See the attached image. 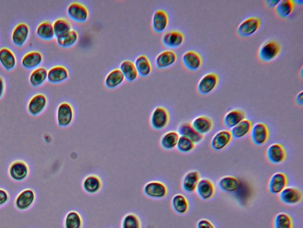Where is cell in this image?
Listing matches in <instances>:
<instances>
[{"label": "cell", "instance_id": "obj_33", "mask_svg": "<svg viewBox=\"0 0 303 228\" xmlns=\"http://www.w3.org/2000/svg\"><path fill=\"white\" fill-rule=\"evenodd\" d=\"M46 97L43 94H38L35 96L29 103V111L32 115H36L43 110L46 105Z\"/></svg>", "mask_w": 303, "mask_h": 228}, {"label": "cell", "instance_id": "obj_37", "mask_svg": "<svg viewBox=\"0 0 303 228\" xmlns=\"http://www.w3.org/2000/svg\"><path fill=\"white\" fill-rule=\"evenodd\" d=\"M274 228H294V222L291 216L286 213H279L273 222Z\"/></svg>", "mask_w": 303, "mask_h": 228}, {"label": "cell", "instance_id": "obj_45", "mask_svg": "<svg viewBox=\"0 0 303 228\" xmlns=\"http://www.w3.org/2000/svg\"><path fill=\"white\" fill-rule=\"evenodd\" d=\"M195 144L189 138L184 136H180L177 145V149L181 153H187L195 149Z\"/></svg>", "mask_w": 303, "mask_h": 228}, {"label": "cell", "instance_id": "obj_24", "mask_svg": "<svg viewBox=\"0 0 303 228\" xmlns=\"http://www.w3.org/2000/svg\"><path fill=\"white\" fill-rule=\"evenodd\" d=\"M218 186L222 191L233 192L238 189L240 182L237 178L233 176H225L219 180Z\"/></svg>", "mask_w": 303, "mask_h": 228}, {"label": "cell", "instance_id": "obj_46", "mask_svg": "<svg viewBox=\"0 0 303 228\" xmlns=\"http://www.w3.org/2000/svg\"><path fill=\"white\" fill-rule=\"evenodd\" d=\"M196 228H216L212 222L207 219H201L197 222Z\"/></svg>", "mask_w": 303, "mask_h": 228}, {"label": "cell", "instance_id": "obj_28", "mask_svg": "<svg viewBox=\"0 0 303 228\" xmlns=\"http://www.w3.org/2000/svg\"><path fill=\"white\" fill-rule=\"evenodd\" d=\"M295 8V2L292 0H281L275 8V12L280 18H287L293 12Z\"/></svg>", "mask_w": 303, "mask_h": 228}, {"label": "cell", "instance_id": "obj_39", "mask_svg": "<svg viewBox=\"0 0 303 228\" xmlns=\"http://www.w3.org/2000/svg\"><path fill=\"white\" fill-rule=\"evenodd\" d=\"M0 62L6 69L11 70L16 65V58L11 50L3 48L0 49Z\"/></svg>", "mask_w": 303, "mask_h": 228}, {"label": "cell", "instance_id": "obj_7", "mask_svg": "<svg viewBox=\"0 0 303 228\" xmlns=\"http://www.w3.org/2000/svg\"><path fill=\"white\" fill-rule=\"evenodd\" d=\"M267 159L273 164H280L286 161L287 153L283 145L274 143L270 145L266 150Z\"/></svg>", "mask_w": 303, "mask_h": 228}, {"label": "cell", "instance_id": "obj_19", "mask_svg": "<svg viewBox=\"0 0 303 228\" xmlns=\"http://www.w3.org/2000/svg\"><path fill=\"white\" fill-rule=\"evenodd\" d=\"M184 35L178 31L166 32L162 37V43L169 48H175L180 46L184 42Z\"/></svg>", "mask_w": 303, "mask_h": 228}, {"label": "cell", "instance_id": "obj_23", "mask_svg": "<svg viewBox=\"0 0 303 228\" xmlns=\"http://www.w3.org/2000/svg\"><path fill=\"white\" fill-rule=\"evenodd\" d=\"M171 206L174 211L181 215L186 214L189 207L188 199L181 194L174 195L171 200Z\"/></svg>", "mask_w": 303, "mask_h": 228}, {"label": "cell", "instance_id": "obj_32", "mask_svg": "<svg viewBox=\"0 0 303 228\" xmlns=\"http://www.w3.org/2000/svg\"><path fill=\"white\" fill-rule=\"evenodd\" d=\"M124 76L120 69H115L111 71L106 76L105 85L110 89L115 88L122 84Z\"/></svg>", "mask_w": 303, "mask_h": 228}, {"label": "cell", "instance_id": "obj_11", "mask_svg": "<svg viewBox=\"0 0 303 228\" xmlns=\"http://www.w3.org/2000/svg\"><path fill=\"white\" fill-rule=\"evenodd\" d=\"M282 203L286 205H297L302 200V192L295 187H286L279 194Z\"/></svg>", "mask_w": 303, "mask_h": 228}, {"label": "cell", "instance_id": "obj_35", "mask_svg": "<svg viewBox=\"0 0 303 228\" xmlns=\"http://www.w3.org/2000/svg\"><path fill=\"white\" fill-rule=\"evenodd\" d=\"M65 228H82L83 220L80 213L76 211H70L65 216Z\"/></svg>", "mask_w": 303, "mask_h": 228}, {"label": "cell", "instance_id": "obj_44", "mask_svg": "<svg viewBox=\"0 0 303 228\" xmlns=\"http://www.w3.org/2000/svg\"><path fill=\"white\" fill-rule=\"evenodd\" d=\"M47 78V72L44 68H38L31 74L30 81L34 87H38L45 81Z\"/></svg>", "mask_w": 303, "mask_h": 228}, {"label": "cell", "instance_id": "obj_40", "mask_svg": "<svg viewBox=\"0 0 303 228\" xmlns=\"http://www.w3.org/2000/svg\"><path fill=\"white\" fill-rule=\"evenodd\" d=\"M53 30L56 37L62 36L72 30V26L67 20L58 19L53 24Z\"/></svg>", "mask_w": 303, "mask_h": 228}, {"label": "cell", "instance_id": "obj_15", "mask_svg": "<svg viewBox=\"0 0 303 228\" xmlns=\"http://www.w3.org/2000/svg\"><path fill=\"white\" fill-rule=\"evenodd\" d=\"M102 187V180L97 175H89L83 180L82 188L84 189V191L88 194H97L101 191Z\"/></svg>", "mask_w": 303, "mask_h": 228}, {"label": "cell", "instance_id": "obj_50", "mask_svg": "<svg viewBox=\"0 0 303 228\" xmlns=\"http://www.w3.org/2000/svg\"><path fill=\"white\" fill-rule=\"evenodd\" d=\"M4 81L1 78H0V97L2 96L3 91H4Z\"/></svg>", "mask_w": 303, "mask_h": 228}, {"label": "cell", "instance_id": "obj_42", "mask_svg": "<svg viewBox=\"0 0 303 228\" xmlns=\"http://www.w3.org/2000/svg\"><path fill=\"white\" fill-rule=\"evenodd\" d=\"M78 39V34L75 30H71L67 34L57 38V42L62 47H69L75 44Z\"/></svg>", "mask_w": 303, "mask_h": 228}, {"label": "cell", "instance_id": "obj_17", "mask_svg": "<svg viewBox=\"0 0 303 228\" xmlns=\"http://www.w3.org/2000/svg\"><path fill=\"white\" fill-rule=\"evenodd\" d=\"M179 135L191 140L195 144L200 143L204 140V136L198 133L189 122L181 123L178 128Z\"/></svg>", "mask_w": 303, "mask_h": 228}, {"label": "cell", "instance_id": "obj_47", "mask_svg": "<svg viewBox=\"0 0 303 228\" xmlns=\"http://www.w3.org/2000/svg\"><path fill=\"white\" fill-rule=\"evenodd\" d=\"M8 198L7 192L3 190V189H0V206L6 203V201L8 200Z\"/></svg>", "mask_w": 303, "mask_h": 228}, {"label": "cell", "instance_id": "obj_12", "mask_svg": "<svg viewBox=\"0 0 303 228\" xmlns=\"http://www.w3.org/2000/svg\"><path fill=\"white\" fill-rule=\"evenodd\" d=\"M195 191L201 200H209L215 195V186L210 180L201 179L198 183Z\"/></svg>", "mask_w": 303, "mask_h": 228}, {"label": "cell", "instance_id": "obj_1", "mask_svg": "<svg viewBox=\"0 0 303 228\" xmlns=\"http://www.w3.org/2000/svg\"><path fill=\"white\" fill-rule=\"evenodd\" d=\"M281 47L277 41L268 40L263 43L258 50V56L264 63H269L280 55Z\"/></svg>", "mask_w": 303, "mask_h": 228}, {"label": "cell", "instance_id": "obj_8", "mask_svg": "<svg viewBox=\"0 0 303 228\" xmlns=\"http://www.w3.org/2000/svg\"><path fill=\"white\" fill-rule=\"evenodd\" d=\"M74 116V109L69 103L63 102L59 105L57 111V121L59 126H70L73 122Z\"/></svg>", "mask_w": 303, "mask_h": 228}, {"label": "cell", "instance_id": "obj_38", "mask_svg": "<svg viewBox=\"0 0 303 228\" xmlns=\"http://www.w3.org/2000/svg\"><path fill=\"white\" fill-rule=\"evenodd\" d=\"M42 61V55L38 52H31L25 55L22 64L27 69H33L37 67Z\"/></svg>", "mask_w": 303, "mask_h": 228}, {"label": "cell", "instance_id": "obj_2", "mask_svg": "<svg viewBox=\"0 0 303 228\" xmlns=\"http://www.w3.org/2000/svg\"><path fill=\"white\" fill-rule=\"evenodd\" d=\"M144 193L152 199H163L167 196L168 188L165 183L159 181H151L144 186Z\"/></svg>", "mask_w": 303, "mask_h": 228}, {"label": "cell", "instance_id": "obj_18", "mask_svg": "<svg viewBox=\"0 0 303 228\" xmlns=\"http://www.w3.org/2000/svg\"><path fill=\"white\" fill-rule=\"evenodd\" d=\"M191 124L193 128L203 136L209 133L213 128L212 120L206 115H200L195 118Z\"/></svg>", "mask_w": 303, "mask_h": 228}, {"label": "cell", "instance_id": "obj_22", "mask_svg": "<svg viewBox=\"0 0 303 228\" xmlns=\"http://www.w3.org/2000/svg\"><path fill=\"white\" fill-rule=\"evenodd\" d=\"M169 23V17L165 10L159 9L154 11L152 19V26L157 32L164 31Z\"/></svg>", "mask_w": 303, "mask_h": 228}, {"label": "cell", "instance_id": "obj_16", "mask_svg": "<svg viewBox=\"0 0 303 228\" xmlns=\"http://www.w3.org/2000/svg\"><path fill=\"white\" fill-rule=\"evenodd\" d=\"M200 180V174L197 171L188 172L184 176L181 183L183 190L187 193H193L195 191Z\"/></svg>", "mask_w": 303, "mask_h": 228}, {"label": "cell", "instance_id": "obj_25", "mask_svg": "<svg viewBox=\"0 0 303 228\" xmlns=\"http://www.w3.org/2000/svg\"><path fill=\"white\" fill-rule=\"evenodd\" d=\"M180 135L177 132H166L162 136L160 140V146L166 150H173L177 147Z\"/></svg>", "mask_w": 303, "mask_h": 228}, {"label": "cell", "instance_id": "obj_31", "mask_svg": "<svg viewBox=\"0 0 303 228\" xmlns=\"http://www.w3.org/2000/svg\"><path fill=\"white\" fill-rule=\"evenodd\" d=\"M35 200V194L31 189H26L17 197L16 205L20 210H26L31 206Z\"/></svg>", "mask_w": 303, "mask_h": 228}, {"label": "cell", "instance_id": "obj_36", "mask_svg": "<svg viewBox=\"0 0 303 228\" xmlns=\"http://www.w3.org/2000/svg\"><path fill=\"white\" fill-rule=\"evenodd\" d=\"M135 66L139 74L142 76L149 75L152 71V66L149 58L145 55H141L136 58Z\"/></svg>", "mask_w": 303, "mask_h": 228}, {"label": "cell", "instance_id": "obj_48", "mask_svg": "<svg viewBox=\"0 0 303 228\" xmlns=\"http://www.w3.org/2000/svg\"><path fill=\"white\" fill-rule=\"evenodd\" d=\"M279 1H275V0H268V1H265V3L266 4V6L268 8H275L277 6Z\"/></svg>", "mask_w": 303, "mask_h": 228}, {"label": "cell", "instance_id": "obj_49", "mask_svg": "<svg viewBox=\"0 0 303 228\" xmlns=\"http://www.w3.org/2000/svg\"><path fill=\"white\" fill-rule=\"evenodd\" d=\"M296 102L298 105L301 106L303 105V91H301V92L299 93L298 95L296 96Z\"/></svg>", "mask_w": 303, "mask_h": 228}, {"label": "cell", "instance_id": "obj_6", "mask_svg": "<svg viewBox=\"0 0 303 228\" xmlns=\"http://www.w3.org/2000/svg\"><path fill=\"white\" fill-rule=\"evenodd\" d=\"M251 133L252 143L257 146L265 144L269 138V130L265 123L255 124L252 126Z\"/></svg>", "mask_w": 303, "mask_h": 228}, {"label": "cell", "instance_id": "obj_3", "mask_svg": "<svg viewBox=\"0 0 303 228\" xmlns=\"http://www.w3.org/2000/svg\"><path fill=\"white\" fill-rule=\"evenodd\" d=\"M261 24V20L258 17H248L243 20L237 27V35L242 38L251 37L259 30Z\"/></svg>", "mask_w": 303, "mask_h": 228}, {"label": "cell", "instance_id": "obj_29", "mask_svg": "<svg viewBox=\"0 0 303 228\" xmlns=\"http://www.w3.org/2000/svg\"><path fill=\"white\" fill-rule=\"evenodd\" d=\"M69 77L68 70L64 66H55L47 73V79L51 83H59L65 81Z\"/></svg>", "mask_w": 303, "mask_h": 228}, {"label": "cell", "instance_id": "obj_26", "mask_svg": "<svg viewBox=\"0 0 303 228\" xmlns=\"http://www.w3.org/2000/svg\"><path fill=\"white\" fill-rule=\"evenodd\" d=\"M253 126L251 120L245 119L234 127L231 130V134L233 138L240 139L245 137L250 133Z\"/></svg>", "mask_w": 303, "mask_h": 228}, {"label": "cell", "instance_id": "obj_34", "mask_svg": "<svg viewBox=\"0 0 303 228\" xmlns=\"http://www.w3.org/2000/svg\"><path fill=\"white\" fill-rule=\"evenodd\" d=\"M120 69L127 81L130 82L135 81L138 77L139 73L135 64L131 61H123L120 64Z\"/></svg>", "mask_w": 303, "mask_h": 228}, {"label": "cell", "instance_id": "obj_14", "mask_svg": "<svg viewBox=\"0 0 303 228\" xmlns=\"http://www.w3.org/2000/svg\"><path fill=\"white\" fill-rule=\"evenodd\" d=\"M68 16L77 22H85L89 15L88 10L84 4L74 2L68 7Z\"/></svg>", "mask_w": 303, "mask_h": 228}, {"label": "cell", "instance_id": "obj_30", "mask_svg": "<svg viewBox=\"0 0 303 228\" xmlns=\"http://www.w3.org/2000/svg\"><path fill=\"white\" fill-rule=\"evenodd\" d=\"M29 29L25 23H20L14 29L12 39L13 43L18 46H22L28 38Z\"/></svg>", "mask_w": 303, "mask_h": 228}, {"label": "cell", "instance_id": "obj_27", "mask_svg": "<svg viewBox=\"0 0 303 228\" xmlns=\"http://www.w3.org/2000/svg\"><path fill=\"white\" fill-rule=\"evenodd\" d=\"M28 174V166L25 162L17 161L11 165L10 174L12 179L16 181H22L26 179Z\"/></svg>", "mask_w": 303, "mask_h": 228}, {"label": "cell", "instance_id": "obj_4", "mask_svg": "<svg viewBox=\"0 0 303 228\" xmlns=\"http://www.w3.org/2000/svg\"><path fill=\"white\" fill-rule=\"evenodd\" d=\"M219 83V76L215 73L206 74L200 79L197 85L198 93L207 95L212 92L218 87Z\"/></svg>", "mask_w": 303, "mask_h": 228}, {"label": "cell", "instance_id": "obj_21", "mask_svg": "<svg viewBox=\"0 0 303 228\" xmlns=\"http://www.w3.org/2000/svg\"><path fill=\"white\" fill-rule=\"evenodd\" d=\"M177 60V55L172 50H166L157 55L155 63L156 66L159 69H163L170 67L173 65Z\"/></svg>", "mask_w": 303, "mask_h": 228}, {"label": "cell", "instance_id": "obj_41", "mask_svg": "<svg viewBox=\"0 0 303 228\" xmlns=\"http://www.w3.org/2000/svg\"><path fill=\"white\" fill-rule=\"evenodd\" d=\"M37 35L44 40H51L55 36L53 25L49 22H44L38 25L37 29Z\"/></svg>", "mask_w": 303, "mask_h": 228}, {"label": "cell", "instance_id": "obj_9", "mask_svg": "<svg viewBox=\"0 0 303 228\" xmlns=\"http://www.w3.org/2000/svg\"><path fill=\"white\" fill-rule=\"evenodd\" d=\"M289 183V179L283 173H277L270 179L268 189L272 194H279L286 188Z\"/></svg>", "mask_w": 303, "mask_h": 228}, {"label": "cell", "instance_id": "obj_5", "mask_svg": "<svg viewBox=\"0 0 303 228\" xmlns=\"http://www.w3.org/2000/svg\"><path fill=\"white\" fill-rule=\"evenodd\" d=\"M169 118L167 109L162 106H157L151 114V126L157 130L165 129L168 125Z\"/></svg>", "mask_w": 303, "mask_h": 228}, {"label": "cell", "instance_id": "obj_10", "mask_svg": "<svg viewBox=\"0 0 303 228\" xmlns=\"http://www.w3.org/2000/svg\"><path fill=\"white\" fill-rule=\"evenodd\" d=\"M232 136L228 130L217 132L210 142L211 147L216 151L222 150L228 146L232 140Z\"/></svg>", "mask_w": 303, "mask_h": 228}, {"label": "cell", "instance_id": "obj_13", "mask_svg": "<svg viewBox=\"0 0 303 228\" xmlns=\"http://www.w3.org/2000/svg\"><path fill=\"white\" fill-rule=\"evenodd\" d=\"M182 61L186 69L192 72L200 69L203 65L201 55L194 51H188L184 53Z\"/></svg>", "mask_w": 303, "mask_h": 228}, {"label": "cell", "instance_id": "obj_20", "mask_svg": "<svg viewBox=\"0 0 303 228\" xmlns=\"http://www.w3.org/2000/svg\"><path fill=\"white\" fill-rule=\"evenodd\" d=\"M245 119H246L245 112L242 109H234L228 111L225 115L224 123L227 128L232 129Z\"/></svg>", "mask_w": 303, "mask_h": 228}, {"label": "cell", "instance_id": "obj_43", "mask_svg": "<svg viewBox=\"0 0 303 228\" xmlns=\"http://www.w3.org/2000/svg\"><path fill=\"white\" fill-rule=\"evenodd\" d=\"M141 221L135 213H128L121 221V228H141Z\"/></svg>", "mask_w": 303, "mask_h": 228}]
</instances>
